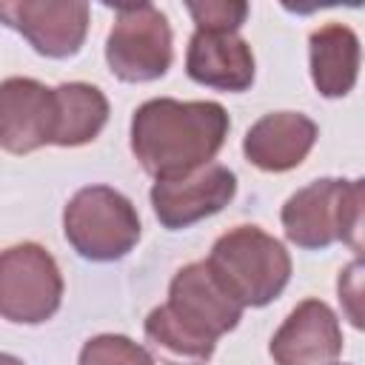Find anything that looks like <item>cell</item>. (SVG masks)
<instances>
[{
	"label": "cell",
	"instance_id": "obj_18",
	"mask_svg": "<svg viewBox=\"0 0 365 365\" xmlns=\"http://www.w3.org/2000/svg\"><path fill=\"white\" fill-rule=\"evenodd\" d=\"M339 302L351 325L365 331V259H356L339 271Z\"/></svg>",
	"mask_w": 365,
	"mask_h": 365
},
{
	"label": "cell",
	"instance_id": "obj_6",
	"mask_svg": "<svg viewBox=\"0 0 365 365\" xmlns=\"http://www.w3.org/2000/svg\"><path fill=\"white\" fill-rule=\"evenodd\" d=\"M63 279L51 254L34 242L14 245L0 259V311L9 322H43L60 308Z\"/></svg>",
	"mask_w": 365,
	"mask_h": 365
},
{
	"label": "cell",
	"instance_id": "obj_1",
	"mask_svg": "<svg viewBox=\"0 0 365 365\" xmlns=\"http://www.w3.org/2000/svg\"><path fill=\"white\" fill-rule=\"evenodd\" d=\"M242 317V305L220 285L208 262H194L177 271L168 302L145 319L151 348L168 365H202L217 336L231 331Z\"/></svg>",
	"mask_w": 365,
	"mask_h": 365
},
{
	"label": "cell",
	"instance_id": "obj_19",
	"mask_svg": "<svg viewBox=\"0 0 365 365\" xmlns=\"http://www.w3.org/2000/svg\"><path fill=\"white\" fill-rule=\"evenodd\" d=\"M197 31H237L248 14L245 3H188Z\"/></svg>",
	"mask_w": 365,
	"mask_h": 365
},
{
	"label": "cell",
	"instance_id": "obj_13",
	"mask_svg": "<svg viewBox=\"0 0 365 365\" xmlns=\"http://www.w3.org/2000/svg\"><path fill=\"white\" fill-rule=\"evenodd\" d=\"M317 140V125L294 111L262 117L245 137V154L265 171H288L305 160Z\"/></svg>",
	"mask_w": 365,
	"mask_h": 365
},
{
	"label": "cell",
	"instance_id": "obj_4",
	"mask_svg": "<svg viewBox=\"0 0 365 365\" xmlns=\"http://www.w3.org/2000/svg\"><path fill=\"white\" fill-rule=\"evenodd\" d=\"M63 225L74 251L94 262L120 259L140 240V217L131 200L108 185L80 188L66 205Z\"/></svg>",
	"mask_w": 365,
	"mask_h": 365
},
{
	"label": "cell",
	"instance_id": "obj_5",
	"mask_svg": "<svg viewBox=\"0 0 365 365\" xmlns=\"http://www.w3.org/2000/svg\"><path fill=\"white\" fill-rule=\"evenodd\" d=\"M106 60L125 83H148L171 66V29L151 3L117 6V20L108 34Z\"/></svg>",
	"mask_w": 365,
	"mask_h": 365
},
{
	"label": "cell",
	"instance_id": "obj_8",
	"mask_svg": "<svg viewBox=\"0 0 365 365\" xmlns=\"http://www.w3.org/2000/svg\"><path fill=\"white\" fill-rule=\"evenodd\" d=\"M57 134L54 88L37 80L9 77L0 86V143L11 154H29Z\"/></svg>",
	"mask_w": 365,
	"mask_h": 365
},
{
	"label": "cell",
	"instance_id": "obj_12",
	"mask_svg": "<svg viewBox=\"0 0 365 365\" xmlns=\"http://www.w3.org/2000/svg\"><path fill=\"white\" fill-rule=\"evenodd\" d=\"M345 180H317L288 197L282 208V228L299 248H328L339 240V205Z\"/></svg>",
	"mask_w": 365,
	"mask_h": 365
},
{
	"label": "cell",
	"instance_id": "obj_2",
	"mask_svg": "<svg viewBox=\"0 0 365 365\" xmlns=\"http://www.w3.org/2000/svg\"><path fill=\"white\" fill-rule=\"evenodd\" d=\"M228 134V114L220 103L148 100L131 120V151L157 180H180L217 157Z\"/></svg>",
	"mask_w": 365,
	"mask_h": 365
},
{
	"label": "cell",
	"instance_id": "obj_11",
	"mask_svg": "<svg viewBox=\"0 0 365 365\" xmlns=\"http://www.w3.org/2000/svg\"><path fill=\"white\" fill-rule=\"evenodd\" d=\"M185 71L200 86L245 91L254 80V54L234 31H194L185 54Z\"/></svg>",
	"mask_w": 365,
	"mask_h": 365
},
{
	"label": "cell",
	"instance_id": "obj_15",
	"mask_svg": "<svg viewBox=\"0 0 365 365\" xmlns=\"http://www.w3.org/2000/svg\"><path fill=\"white\" fill-rule=\"evenodd\" d=\"M57 97V134L54 145H83L100 134L108 117V103L100 88L86 83H66L54 88Z\"/></svg>",
	"mask_w": 365,
	"mask_h": 365
},
{
	"label": "cell",
	"instance_id": "obj_7",
	"mask_svg": "<svg viewBox=\"0 0 365 365\" xmlns=\"http://www.w3.org/2000/svg\"><path fill=\"white\" fill-rule=\"evenodd\" d=\"M237 191V177L225 165H205L188 177L180 180H163L151 188V205L157 220L168 231L188 228L211 214H217L222 205L231 202Z\"/></svg>",
	"mask_w": 365,
	"mask_h": 365
},
{
	"label": "cell",
	"instance_id": "obj_17",
	"mask_svg": "<svg viewBox=\"0 0 365 365\" xmlns=\"http://www.w3.org/2000/svg\"><path fill=\"white\" fill-rule=\"evenodd\" d=\"M339 240L365 257V180L345 185L339 205Z\"/></svg>",
	"mask_w": 365,
	"mask_h": 365
},
{
	"label": "cell",
	"instance_id": "obj_9",
	"mask_svg": "<svg viewBox=\"0 0 365 365\" xmlns=\"http://www.w3.org/2000/svg\"><path fill=\"white\" fill-rule=\"evenodd\" d=\"M6 26L17 29L40 54L71 57L80 51L88 6L86 3H0Z\"/></svg>",
	"mask_w": 365,
	"mask_h": 365
},
{
	"label": "cell",
	"instance_id": "obj_16",
	"mask_svg": "<svg viewBox=\"0 0 365 365\" xmlns=\"http://www.w3.org/2000/svg\"><path fill=\"white\" fill-rule=\"evenodd\" d=\"M80 365H151V356L125 336H97L86 342Z\"/></svg>",
	"mask_w": 365,
	"mask_h": 365
},
{
	"label": "cell",
	"instance_id": "obj_10",
	"mask_svg": "<svg viewBox=\"0 0 365 365\" xmlns=\"http://www.w3.org/2000/svg\"><path fill=\"white\" fill-rule=\"evenodd\" d=\"M339 351V322L319 299H305L297 305L271 339V356L279 365H331Z\"/></svg>",
	"mask_w": 365,
	"mask_h": 365
},
{
	"label": "cell",
	"instance_id": "obj_3",
	"mask_svg": "<svg viewBox=\"0 0 365 365\" xmlns=\"http://www.w3.org/2000/svg\"><path fill=\"white\" fill-rule=\"evenodd\" d=\"M205 262L242 308L268 305L282 294L291 277L285 248L257 225H240L222 234Z\"/></svg>",
	"mask_w": 365,
	"mask_h": 365
},
{
	"label": "cell",
	"instance_id": "obj_14",
	"mask_svg": "<svg viewBox=\"0 0 365 365\" xmlns=\"http://www.w3.org/2000/svg\"><path fill=\"white\" fill-rule=\"evenodd\" d=\"M359 71V40L342 23H328L311 34V77L322 97H345Z\"/></svg>",
	"mask_w": 365,
	"mask_h": 365
}]
</instances>
